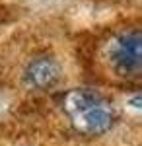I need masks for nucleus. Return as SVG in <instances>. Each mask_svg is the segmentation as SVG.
<instances>
[{
	"instance_id": "f257e3e1",
	"label": "nucleus",
	"mask_w": 142,
	"mask_h": 146,
	"mask_svg": "<svg viewBox=\"0 0 142 146\" xmlns=\"http://www.w3.org/2000/svg\"><path fill=\"white\" fill-rule=\"evenodd\" d=\"M60 107L72 129L84 136H101L115 125L111 101L92 88H72L60 96Z\"/></svg>"
},
{
	"instance_id": "f03ea898",
	"label": "nucleus",
	"mask_w": 142,
	"mask_h": 146,
	"mask_svg": "<svg viewBox=\"0 0 142 146\" xmlns=\"http://www.w3.org/2000/svg\"><path fill=\"white\" fill-rule=\"evenodd\" d=\"M107 58L121 76H136L140 72V31L129 29L117 33L107 45Z\"/></svg>"
},
{
	"instance_id": "7ed1b4c3",
	"label": "nucleus",
	"mask_w": 142,
	"mask_h": 146,
	"mask_svg": "<svg viewBox=\"0 0 142 146\" xmlns=\"http://www.w3.org/2000/svg\"><path fill=\"white\" fill-rule=\"evenodd\" d=\"M60 80V64L49 55H39L23 68V84L29 90H49Z\"/></svg>"
}]
</instances>
